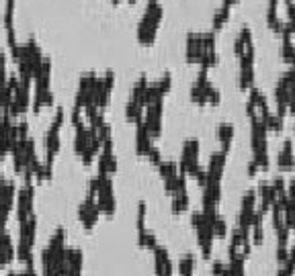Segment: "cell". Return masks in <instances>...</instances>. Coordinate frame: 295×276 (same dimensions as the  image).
<instances>
[{
	"mask_svg": "<svg viewBox=\"0 0 295 276\" xmlns=\"http://www.w3.org/2000/svg\"><path fill=\"white\" fill-rule=\"evenodd\" d=\"M254 84V66H244L240 63V88H252Z\"/></svg>",
	"mask_w": 295,
	"mask_h": 276,
	"instance_id": "obj_7",
	"label": "cell"
},
{
	"mask_svg": "<svg viewBox=\"0 0 295 276\" xmlns=\"http://www.w3.org/2000/svg\"><path fill=\"white\" fill-rule=\"evenodd\" d=\"M269 27H271V29H273V31H275L277 35H281V33L285 31V23L281 21V18H277V21H273V23H271Z\"/></svg>",
	"mask_w": 295,
	"mask_h": 276,
	"instance_id": "obj_23",
	"label": "cell"
},
{
	"mask_svg": "<svg viewBox=\"0 0 295 276\" xmlns=\"http://www.w3.org/2000/svg\"><path fill=\"white\" fill-rule=\"evenodd\" d=\"M293 143L291 141H285L283 143V150H281V153H279V166L283 170H289V168H293Z\"/></svg>",
	"mask_w": 295,
	"mask_h": 276,
	"instance_id": "obj_6",
	"label": "cell"
},
{
	"mask_svg": "<svg viewBox=\"0 0 295 276\" xmlns=\"http://www.w3.org/2000/svg\"><path fill=\"white\" fill-rule=\"evenodd\" d=\"M158 170H160V174H162L164 178L177 176V174H179V164H177V162H172V160H168V162H164V160H162V164L158 166Z\"/></svg>",
	"mask_w": 295,
	"mask_h": 276,
	"instance_id": "obj_13",
	"label": "cell"
},
{
	"mask_svg": "<svg viewBox=\"0 0 295 276\" xmlns=\"http://www.w3.org/2000/svg\"><path fill=\"white\" fill-rule=\"evenodd\" d=\"M137 242H140L142 247H150V250H154V247L158 245V239H156V235L152 231H148V229L137 231Z\"/></svg>",
	"mask_w": 295,
	"mask_h": 276,
	"instance_id": "obj_12",
	"label": "cell"
},
{
	"mask_svg": "<svg viewBox=\"0 0 295 276\" xmlns=\"http://www.w3.org/2000/svg\"><path fill=\"white\" fill-rule=\"evenodd\" d=\"M264 125H266V129H271V131H281V129H283V119L271 113L269 119L264 121Z\"/></svg>",
	"mask_w": 295,
	"mask_h": 276,
	"instance_id": "obj_16",
	"label": "cell"
},
{
	"mask_svg": "<svg viewBox=\"0 0 295 276\" xmlns=\"http://www.w3.org/2000/svg\"><path fill=\"white\" fill-rule=\"evenodd\" d=\"M60 125L51 123L48 133H45V153H58L60 152V145H62V139H60Z\"/></svg>",
	"mask_w": 295,
	"mask_h": 276,
	"instance_id": "obj_3",
	"label": "cell"
},
{
	"mask_svg": "<svg viewBox=\"0 0 295 276\" xmlns=\"http://www.w3.org/2000/svg\"><path fill=\"white\" fill-rule=\"evenodd\" d=\"M70 121H72V125H74V127L82 125V108L72 107V110H70Z\"/></svg>",
	"mask_w": 295,
	"mask_h": 276,
	"instance_id": "obj_21",
	"label": "cell"
},
{
	"mask_svg": "<svg viewBox=\"0 0 295 276\" xmlns=\"http://www.w3.org/2000/svg\"><path fill=\"white\" fill-rule=\"evenodd\" d=\"M187 207H189V195H187V190L172 195V211H174V213H182V211H187Z\"/></svg>",
	"mask_w": 295,
	"mask_h": 276,
	"instance_id": "obj_11",
	"label": "cell"
},
{
	"mask_svg": "<svg viewBox=\"0 0 295 276\" xmlns=\"http://www.w3.org/2000/svg\"><path fill=\"white\" fill-rule=\"evenodd\" d=\"M156 86L160 88V92H162V94H166V92L170 90V86H172V76H170V72H166L164 76H162L158 82H156Z\"/></svg>",
	"mask_w": 295,
	"mask_h": 276,
	"instance_id": "obj_18",
	"label": "cell"
},
{
	"mask_svg": "<svg viewBox=\"0 0 295 276\" xmlns=\"http://www.w3.org/2000/svg\"><path fill=\"white\" fill-rule=\"evenodd\" d=\"M146 88H148V80H146V76H140V80H137V84H135V86H133V90H131V100H137V103H140V98L144 96Z\"/></svg>",
	"mask_w": 295,
	"mask_h": 276,
	"instance_id": "obj_14",
	"label": "cell"
},
{
	"mask_svg": "<svg viewBox=\"0 0 295 276\" xmlns=\"http://www.w3.org/2000/svg\"><path fill=\"white\" fill-rule=\"evenodd\" d=\"M226 270V264H221V262H213V266H211V272H213V276H221Z\"/></svg>",
	"mask_w": 295,
	"mask_h": 276,
	"instance_id": "obj_24",
	"label": "cell"
},
{
	"mask_svg": "<svg viewBox=\"0 0 295 276\" xmlns=\"http://www.w3.org/2000/svg\"><path fill=\"white\" fill-rule=\"evenodd\" d=\"M217 139L221 141V145H224V152L228 153L229 152V145H232V139H234V125L221 123L217 127Z\"/></svg>",
	"mask_w": 295,
	"mask_h": 276,
	"instance_id": "obj_5",
	"label": "cell"
},
{
	"mask_svg": "<svg viewBox=\"0 0 295 276\" xmlns=\"http://www.w3.org/2000/svg\"><path fill=\"white\" fill-rule=\"evenodd\" d=\"M191 100H193V103H197V105H207V96H205V90L193 84V86H191Z\"/></svg>",
	"mask_w": 295,
	"mask_h": 276,
	"instance_id": "obj_15",
	"label": "cell"
},
{
	"mask_svg": "<svg viewBox=\"0 0 295 276\" xmlns=\"http://www.w3.org/2000/svg\"><path fill=\"white\" fill-rule=\"evenodd\" d=\"M127 2H129V4H135V2H137V0H127Z\"/></svg>",
	"mask_w": 295,
	"mask_h": 276,
	"instance_id": "obj_28",
	"label": "cell"
},
{
	"mask_svg": "<svg viewBox=\"0 0 295 276\" xmlns=\"http://www.w3.org/2000/svg\"><path fill=\"white\" fill-rule=\"evenodd\" d=\"M238 37L244 41L246 47H248V45H254V43H252V31L248 29V27H242V31H240V35H238Z\"/></svg>",
	"mask_w": 295,
	"mask_h": 276,
	"instance_id": "obj_22",
	"label": "cell"
},
{
	"mask_svg": "<svg viewBox=\"0 0 295 276\" xmlns=\"http://www.w3.org/2000/svg\"><path fill=\"white\" fill-rule=\"evenodd\" d=\"M228 21H229V8L228 6L215 8V13H213V31H219Z\"/></svg>",
	"mask_w": 295,
	"mask_h": 276,
	"instance_id": "obj_9",
	"label": "cell"
},
{
	"mask_svg": "<svg viewBox=\"0 0 295 276\" xmlns=\"http://www.w3.org/2000/svg\"><path fill=\"white\" fill-rule=\"evenodd\" d=\"M256 170H258V166L254 164V160H252V162H248V174H250V176H254Z\"/></svg>",
	"mask_w": 295,
	"mask_h": 276,
	"instance_id": "obj_25",
	"label": "cell"
},
{
	"mask_svg": "<svg viewBox=\"0 0 295 276\" xmlns=\"http://www.w3.org/2000/svg\"><path fill=\"white\" fill-rule=\"evenodd\" d=\"M146 202H140L137 205V231H142V229H146Z\"/></svg>",
	"mask_w": 295,
	"mask_h": 276,
	"instance_id": "obj_19",
	"label": "cell"
},
{
	"mask_svg": "<svg viewBox=\"0 0 295 276\" xmlns=\"http://www.w3.org/2000/svg\"><path fill=\"white\" fill-rule=\"evenodd\" d=\"M205 96H207V103H209V105H219V100H221L219 90H217V88H213L211 84L205 88Z\"/></svg>",
	"mask_w": 295,
	"mask_h": 276,
	"instance_id": "obj_17",
	"label": "cell"
},
{
	"mask_svg": "<svg viewBox=\"0 0 295 276\" xmlns=\"http://www.w3.org/2000/svg\"><path fill=\"white\" fill-rule=\"evenodd\" d=\"M148 160H150L154 166H160L162 164V153H160V150L158 147H150V152H148Z\"/></svg>",
	"mask_w": 295,
	"mask_h": 276,
	"instance_id": "obj_20",
	"label": "cell"
},
{
	"mask_svg": "<svg viewBox=\"0 0 295 276\" xmlns=\"http://www.w3.org/2000/svg\"><path fill=\"white\" fill-rule=\"evenodd\" d=\"M18 225H21V227H18V242L33 245L35 244V237H37V215L35 213L29 215L25 221H21Z\"/></svg>",
	"mask_w": 295,
	"mask_h": 276,
	"instance_id": "obj_2",
	"label": "cell"
},
{
	"mask_svg": "<svg viewBox=\"0 0 295 276\" xmlns=\"http://www.w3.org/2000/svg\"><path fill=\"white\" fill-rule=\"evenodd\" d=\"M125 117L127 121H133L135 125L144 121V107L137 103V100H131L129 98V103L125 105Z\"/></svg>",
	"mask_w": 295,
	"mask_h": 276,
	"instance_id": "obj_4",
	"label": "cell"
},
{
	"mask_svg": "<svg viewBox=\"0 0 295 276\" xmlns=\"http://www.w3.org/2000/svg\"><path fill=\"white\" fill-rule=\"evenodd\" d=\"M179 274L180 276H193V268H195V258H193L191 254L187 256H182L180 260H179Z\"/></svg>",
	"mask_w": 295,
	"mask_h": 276,
	"instance_id": "obj_10",
	"label": "cell"
},
{
	"mask_svg": "<svg viewBox=\"0 0 295 276\" xmlns=\"http://www.w3.org/2000/svg\"><path fill=\"white\" fill-rule=\"evenodd\" d=\"M15 250H16V260H21L23 264L33 260V245L18 242V244H15Z\"/></svg>",
	"mask_w": 295,
	"mask_h": 276,
	"instance_id": "obj_8",
	"label": "cell"
},
{
	"mask_svg": "<svg viewBox=\"0 0 295 276\" xmlns=\"http://www.w3.org/2000/svg\"><path fill=\"white\" fill-rule=\"evenodd\" d=\"M16 217L18 223L25 221L29 215H33V205H35V188L33 184H25L23 188L16 190Z\"/></svg>",
	"mask_w": 295,
	"mask_h": 276,
	"instance_id": "obj_1",
	"label": "cell"
},
{
	"mask_svg": "<svg viewBox=\"0 0 295 276\" xmlns=\"http://www.w3.org/2000/svg\"><path fill=\"white\" fill-rule=\"evenodd\" d=\"M240 0H221V6H228V8H232L234 4H238Z\"/></svg>",
	"mask_w": 295,
	"mask_h": 276,
	"instance_id": "obj_26",
	"label": "cell"
},
{
	"mask_svg": "<svg viewBox=\"0 0 295 276\" xmlns=\"http://www.w3.org/2000/svg\"><path fill=\"white\" fill-rule=\"evenodd\" d=\"M2 68H6V55L0 51V70H2Z\"/></svg>",
	"mask_w": 295,
	"mask_h": 276,
	"instance_id": "obj_27",
	"label": "cell"
}]
</instances>
